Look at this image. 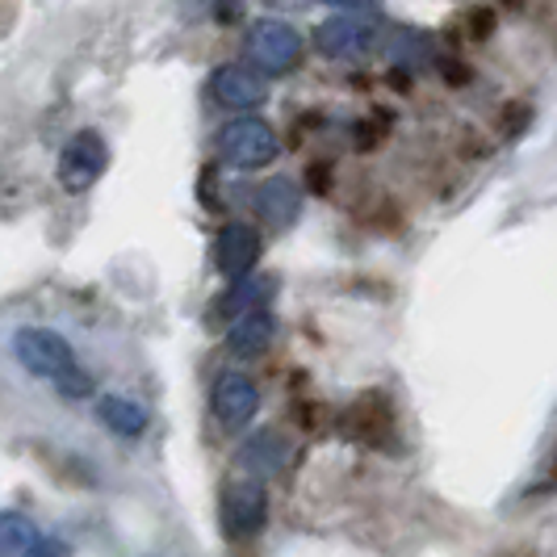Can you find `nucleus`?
Listing matches in <instances>:
<instances>
[{"mask_svg": "<svg viewBox=\"0 0 557 557\" xmlns=\"http://www.w3.org/2000/svg\"><path fill=\"white\" fill-rule=\"evenodd\" d=\"M277 151L281 143L264 117H235L219 131V156H223V164L239 168V172L269 168L277 160Z\"/></svg>", "mask_w": 557, "mask_h": 557, "instance_id": "1", "label": "nucleus"}, {"mask_svg": "<svg viewBox=\"0 0 557 557\" xmlns=\"http://www.w3.org/2000/svg\"><path fill=\"white\" fill-rule=\"evenodd\" d=\"M13 357H17V364H22L26 373L47 377V382H59V377H67L72 369H81L76 348L59 332H51V327H22V332L13 335Z\"/></svg>", "mask_w": 557, "mask_h": 557, "instance_id": "2", "label": "nucleus"}, {"mask_svg": "<svg viewBox=\"0 0 557 557\" xmlns=\"http://www.w3.org/2000/svg\"><path fill=\"white\" fill-rule=\"evenodd\" d=\"M110 164V147L97 131H76L59 151V185L63 194H88Z\"/></svg>", "mask_w": 557, "mask_h": 557, "instance_id": "3", "label": "nucleus"}, {"mask_svg": "<svg viewBox=\"0 0 557 557\" xmlns=\"http://www.w3.org/2000/svg\"><path fill=\"white\" fill-rule=\"evenodd\" d=\"M269 524V495L260 478H231L223 486V529L231 541H248Z\"/></svg>", "mask_w": 557, "mask_h": 557, "instance_id": "4", "label": "nucleus"}, {"mask_svg": "<svg viewBox=\"0 0 557 557\" xmlns=\"http://www.w3.org/2000/svg\"><path fill=\"white\" fill-rule=\"evenodd\" d=\"M248 59L269 76H285V72H294L302 63V38H298L294 26L273 22V17L256 22L248 29Z\"/></svg>", "mask_w": 557, "mask_h": 557, "instance_id": "5", "label": "nucleus"}, {"mask_svg": "<svg viewBox=\"0 0 557 557\" xmlns=\"http://www.w3.org/2000/svg\"><path fill=\"white\" fill-rule=\"evenodd\" d=\"M210 407H214V416L223 428H248L256 411H260V391H256V382H251L248 373H219L214 377V391H210Z\"/></svg>", "mask_w": 557, "mask_h": 557, "instance_id": "6", "label": "nucleus"}, {"mask_svg": "<svg viewBox=\"0 0 557 557\" xmlns=\"http://www.w3.org/2000/svg\"><path fill=\"white\" fill-rule=\"evenodd\" d=\"M0 557H67V549L38 529L29 516L0 507Z\"/></svg>", "mask_w": 557, "mask_h": 557, "instance_id": "7", "label": "nucleus"}, {"mask_svg": "<svg viewBox=\"0 0 557 557\" xmlns=\"http://www.w3.org/2000/svg\"><path fill=\"white\" fill-rule=\"evenodd\" d=\"M210 92H214V101H219L223 110H235V113L260 110V106L269 101V84H264V76H256V72L244 67V63H226V67H219V72L210 76Z\"/></svg>", "mask_w": 557, "mask_h": 557, "instance_id": "8", "label": "nucleus"}, {"mask_svg": "<svg viewBox=\"0 0 557 557\" xmlns=\"http://www.w3.org/2000/svg\"><path fill=\"white\" fill-rule=\"evenodd\" d=\"M260 260V231L248 223H226L214 239V264L226 281L248 277Z\"/></svg>", "mask_w": 557, "mask_h": 557, "instance_id": "9", "label": "nucleus"}, {"mask_svg": "<svg viewBox=\"0 0 557 557\" xmlns=\"http://www.w3.org/2000/svg\"><path fill=\"white\" fill-rule=\"evenodd\" d=\"M273 335H277V319H273L269 310L264 307L244 310L239 319H231L226 348H231V357H239V361H256V357H264V352H269Z\"/></svg>", "mask_w": 557, "mask_h": 557, "instance_id": "10", "label": "nucleus"}, {"mask_svg": "<svg viewBox=\"0 0 557 557\" xmlns=\"http://www.w3.org/2000/svg\"><path fill=\"white\" fill-rule=\"evenodd\" d=\"M369 42H373V34H369V26H364L361 17H352V13L332 17V22H323V26L314 29V47L327 59H357L369 51Z\"/></svg>", "mask_w": 557, "mask_h": 557, "instance_id": "11", "label": "nucleus"}, {"mask_svg": "<svg viewBox=\"0 0 557 557\" xmlns=\"http://www.w3.org/2000/svg\"><path fill=\"white\" fill-rule=\"evenodd\" d=\"M256 214L269 226H289L302 214V189L289 176H273L256 189Z\"/></svg>", "mask_w": 557, "mask_h": 557, "instance_id": "12", "label": "nucleus"}, {"mask_svg": "<svg viewBox=\"0 0 557 557\" xmlns=\"http://www.w3.org/2000/svg\"><path fill=\"white\" fill-rule=\"evenodd\" d=\"M285 457H289L285 436H281V432H269V428H264V432H251L248 441L239 445V466H244V474H248V478L281 474Z\"/></svg>", "mask_w": 557, "mask_h": 557, "instance_id": "13", "label": "nucleus"}, {"mask_svg": "<svg viewBox=\"0 0 557 557\" xmlns=\"http://www.w3.org/2000/svg\"><path fill=\"white\" fill-rule=\"evenodd\" d=\"M97 419L110 428L113 436H122V441H135V436L147 432V407H139L126 394H101L97 398Z\"/></svg>", "mask_w": 557, "mask_h": 557, "instance_id": "14", "label": "nucleus"}, {"mask_svg": "<svg viewBox=\"0 0 557 557\" xmlns=\"http://www.w3.org/2000/svg\"><path fill=\"white\" fill-rule=\"evenodd\" d=\"M269 294H273V281H269V277H251V273H248V277H239L235 285H231V289H226L223 302H219L214 310H219V314H231V319H239L244 310L260 307Z\"/></svg>", "mask_w": 557, "mask_h": 557, "instance_id": "15", "label": "nucleus"}, {"mask_svg": "<svg viewBox=\"0 0 557 557\" xmlns=\"http://www.w3.org/2000/svg\"><path fill=\"white\" fill-rule=\"evenodd\" d=\"M348 4H361V0H348Z\"/></svg>", "mask_w": 557, "mask_h": 557, "instance_id": "16", "label": "nucleus"}]
</instances>
